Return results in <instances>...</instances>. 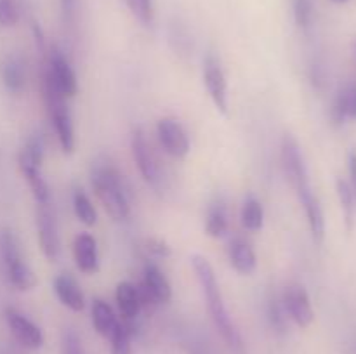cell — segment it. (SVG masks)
<instances>
[{
	"mask_svg": "<svg viewBox=\"0 0 356 354\" xmlns=\"http://www.w3.org/2000/svg\"><path fill=\"white\" fill-rule=\"evenodd\" d=\"M191 266H193L195 276H197L198 283H200L202 292H204L205 304H207L209 314H211L212 321H214L216 328L221 333L222 340L226 346L236 354L243 353V340L240 335L238 328L233 323L232 316H229L228 307L222 298L221 288H219L218 278H216V271L212 264L209 262L207 257L204 255H193L191 257Z\"/></svg>",
	"mask_w": 356,
	"mask_h": 354,
	"instance_id": "6da1fadb",
	"label": "cell"
},
{
	"mask_svg": "<svg viewBox=\"0 0 356 354\" xmlns=\"http://www.w3.org/2000/svg\"><path fill=\"white\" fill-rule=\"evenodd\" d=\"M90 184L106 214L115 221L131 215V198L120 170L108 160H97L90 169Z\"/></svg>",
	"mask_w": 356,
	"mask_h": 354,
	"instance_id": "7a4b0ae2",
	"label": "cell"
},
{
	"mask_svg": "<svg viewBox=\"0 0 356 354\" xmlns=\"http://www.w3.org/2000/svg\"><path fill=\"white\" fill-rule=\"evenodd\" d=\"M42 97H44L49 120L54 127L59 146L66 155H72L75 151V128H73L72 113H70L66 97L56 89L45 68H42Z\"/></svg>",
	"mask_w": 356,
	"mask_h": 354,
	"instance_id": "3957f363",
	"label": "cell"
},
{
	"mask_svg": "<svg viewBox=\"0 0 356 354\" xmlns=\"http://www.w3.org/2000/svg\"><path fill=\"white\" fill-rule=\"evenodd\" d=\"M0 259H2L7 280L14 288L26 292L37 287V276L21 255L19 242L9 229H3L0 233Z\"/></svg>",
	"mask_w": 356,
	"mask_h": 354,
	"instance_id": "277c9868",
	"label": "cell"
},
{
	"mask_svg": "<svg viewBox=\"0 0 356 354\" xmlns=\"http://www.w3.org/2000/svg\"><path fill=\"white\" fill-rule=\"evenodd\" d=\"M47 52V62L44 65V68L51 82L66 99L75 97L79 92V80H76V73L70 59L58 45H52Z\"/></svg>",
	"mask_w": 356,
	"mask_h": 354,
	"instance_id": "5b68a950",
	"label": "cell"
},
{
	"mask_svg": "<svg viewBox=\"0 0 356 354\" xmlns=\"http://www.w3.org/2000/svg\"><path fill=\"white\" fill-rule=\"evenodd\" d=\"M131 151L145 183L155 187V189H160V186H162V170H160L159 160H156L155 153L152 151V146H149L148 139H146L145 132L141 128H136L132 132Z\"/></svg>",
	"mask_w": 356,
	"mask_h": 354,
	"instance_id": "8992f818",
	"label": "cell"
},
{
	"mask_svg": "<svg viewBox=\"0 0 356 354\" xmlns=\"http://www.w3.org/2000/svg\"><path fill=\"white\" fill-rule=\"evenodd\" d=\"M156 137H159L160 146L169 156L177 160L186 158L190 153L191 142L186 128L177 118L163 117L156 124Z\"/></svg>",
	"mask_w": 356,
	"mask_h": 354,
	"instance_id": "52a82bcc",
	"label": "cell"
},
{
	"mask_svg": "<svg viewBox=\"0 0 356 354\" xmlns=\"http://www.w3.org/2000/svg\"><path fill=\"white\" fill-rule=\"evenodd\" d=\"M38 243L45 259L56 262L61 255V236H59L58 219L51 203L38 205L37 208Z\"/></svg>",
	"mask_w": 356,
	"mask_h": 354,
	"instance_id": "ba28073f",
	"label": "cell"
},
{
	"mask_svg": "<svg viewBox=\"0 0 356 354\" xmlns=\"http://www.w3.org/2000/svg\"><path fill=\"white\" fill-rule=\"evenodd\" d=\"M143 307L146 305L167 304L172 298V287L163 271L156 264L146 262L143 267V281L139 285Z\"/></svg>",
	"mask_w": 356,
	"mask_h": 354,
	"instance_id": "9c48e42d",
	"label": "cell"
},
{
	"mask_svg": "<svg viewBox=\"0 0 356 354\" xmlns=\"http://www.w3.org/2000/svg\"><path fill=\"white\" fill-rule=\"evenodd\" d=\"M280 301L284 304L289 319H292L296 325L301 326V328H308L312 325L313 319H315V311H313L308 290L302 285H287Z\"/></svg>",
	"mask_w": 356,
	"mask_h": 354,
	"instance_id": "30bf717a",
	"label": "cell"
},
{
	"mask_svg": "<svg viewBox=\"0 0 356 354\" xmlns=\"http://www.w3.org/2000/svg\"><path fill=\"white\" fill-rule=\"evenodd\" d=\"M204 85L209 97L212 99L214 106L222 115H228L229 99H228V80H226L225 69L221 62L214 56H207L204 61Z\"/></svg>",
	"mask_w": 356,
	"mask_h": 354,
	"instance_id": "8fae6325",
	"label": "cell"
},
{
	"mask_svg": "<svg viewBox=\"0 0 356 354\" xmlns=\"http://www.w3.org/2000/svg\"><path fill=\"white\" fill-rule=\"evenodd\" d=\"M6 321L14 339L26 349H40L44 346V333L28 316L14 307L6 309Z\"/></svg>",
	"mask_w": 356,
	"mask_h": 354,
	"instance_id": "7c38bea8",
	"label": "cell"
},
{
	"mask_svg": "<svg viewBox=\"0 0 356 354\" xmlns=\"http://www.w3.org/2000/svg\"><path fill=\"white\" fill-rule=\"evenodd\" d=\"M282 165H284L285 176H287L289 183L294 186V189L309 184L305 156H302L298 141L291 134L285 135L282 141Z\"/></svg>",
	"mask_w": 356,
	"mask_h": 354,
	"instance_id": "4fadbf2b",
	"label": "cell"
},
{
	"mask_svg": "<svg viewBox=\"0 0 356 354\" xmlns=\"http://www.w3.org/2000/svg\"><path fill=\"white\" fill-rule=\"evenodd\" d=\"M298 193L299 201H301L302 208H305L306 219H308L309 231H312L313 239L316 243H322L325 238V214H323V208L320 205V200L316 198V194L313 193L312 184H305V186H299L296 189Z\"/></svg>",
	"mask_w": 356,
	"mask_h": 354,
	"instance_id": "5bb4252c",
	"label": "cell"
},
{
	"mask_svg": "<svg viewBox=\"0 0 356 354\" xmlns=\"http://www.w3.org/2000/svg\"><path fill=\"white\" fill-rule=\"evenodd\" d=\"M73 259L83 274H96L99 271V250L90 233H79L73 239Z\"/></svg>",
	"mask_w": 356,
	"mask_h": 354,
	"instance_id": "9a60e30c",
	"label": "cell"
},
{
	"mask_svg": "<svg viewBox=\"0 0 356 354\" xmlns=\"http://www.w3.org/2000/svg\"><path fill=\"white\" fill-rule=\"evenodd\" d=\"M17 162H19L21 174H23L24 179H26L28 186H30L31 194H33L37 205L51 203V187H49L45 177L42 176L40 163L33 162V160H31L28 155H24L23 151L19 153V160H17Z\"/></svg>",
	"mask_w": 356,
	"mask_h": 354,
	"instance_id": "2e32d148",
	"label": "cell"
},
{
	"mask_svg": "<svg viewBox=\"0 0 356 354\" xmlns=\"http://www.w3.org/2000/svg\"><path fill=\"white\" fill-rule=\"evenodd\" d=\"M54 294L58 297V301L61 302L65 307H68L73 312H82L86 309V295H83L82 288L76 283L75 278L72 274H58L54 278Z\"/></svg>",
	"mask_w": 356,
	"mask_h": 354,
	"instance_id": "e0dca14e",
	"label": "cell"
},
{
	"mask_svg": "<svg viewBox=\"0 0 356 354\" xmlns=\"http://www.w3.org/2000/svg\"><path fill=\"white\" fill-rule=\"evenodd\" d=\"M228 259L233 269L242 276H250L257 269V255L250 242L235 238L228 246Z\"/></svg>",
	"mask_w": 356,
	"mask_h": 354,
	"instance_id": "ac0fdd59",
	"label": "cell"
},
{
	"mask_svg": "<svg viewBox=\"0 0 356 354\" xmlns=\"http://www.w3.org/2000/svg\"><path fill=\"white\" fill-rule=\"evenodd\" d=\"M115 301H117L118 311L125 321H134L143 309L139 288L131 281H120L115 290Z\"/></svg>",
	"mask_w": 356,
	"mask_h": 354,
	"instance_id": "d6986e66",
	"label": "cell"
},
{
	"mask_svg": "<svg viewBox=\"0 0 356 354\" xmlns=\"http://www.w3.org/2000/svg\"><path fill=\"white\" fill-rule=\"evenodd\" d=\"M0 78L10 94H21L26 87V66L19 56H7L0 62Z\"/></svg>",
	"mask_w": 356,
	"mask_h": 354,
	"instance_id": "ffe728a7",
	"label": "cell"
},
{
	"mask_svg": "<svg viewBox=\"0 0 356 354\" xmlns=\"http://www.w3.org/2000/svg\"><path fill=\"white\" fill-rule=\"evenodd\" d=\"M330 118L336 125H343L346 120H356V83L346 85L337 92L330 108Z\"/></svg>",
	"mask_w": 356,
	"mask_h": 354,
	"instance_id": "44dd1931",
	"label": "cell"
},
{
	"mask_svg": "<svg viewBox=\"0 0 356 354\" xmlns=\"http://www.w3.org/2000/svg\"><path fill=\"white\" fill-rule=\"evenodd\" d=\"M90 318H92L94 330L103 337H110L115 326L120 321L115 314L113 307L104 298H94L92 305H90Z\"/></svg>",
	"mask_w": 356,
	"mask_h": 354,
	"instance_id": "7402d4cb",
	"label": "cell"
},
{
	"mask_svg": "<svg viewBox=\"0 0 356 354\" xmlns=\"http://www.w3.org/2000/svg\"><path fill=\"white\" fill-rule=\"evenodd\" d=\"M205 233L211 238H225L229 233V214L228 207L222 201H216L209 207L205 217Z\"/></svg>",
	"mask_w": 356,
	"mask_h": 354,
	"instance_id": "603a6c76",
	"label": "cell"
},
{
	"mask_svg": "<svg viewBox=\"0 0 356 354\" xmlns=\"http://www.w3.org/2000/svg\"><path fill=\"white\" fill-rule=\"evenodd\" d=\"M240 221L242 226L250 233H257L264 226V207L254 194H249L243 200L240 208Z\"/></svg>",
	"mask_w": 356,
	"mask_h": 354,
	"instance_id": "cb8c5ba5",
	"label": "cell"
},
{
	"mask_svg": "<svg viewBox=\"0 0 356 354\" xmlns=\"http://www.w3.org/2000/svg\"><path fill=\"white\" fill-rule=\"evenodd\" d=\"M72 203H73V212H75V217L82 222L83 226L90 228L97 222V210L94 207L92 200L89 198V194L82 189V187H75L72 194Z\"/></svg>",
	"mask_w": 356,
	"mask_h": 354,
	"instance_id": "d4e9b609",
	"label": "cell"
},
{
	"mask_svg": "<svg viewBox=\"0 0 356 354\" xmlns=\"http://www.w3.org/2000/svg\"><path fill=\"white\" fill-rule=\"evenodd\" d=\"M336 191L339 196L341 208H343V217H344V228L348 233L353 231L355 228V212H356V200L353 189H351L350 183L344 180L343 177L336 180Z\"/></svg>",
	"mask_w": 356,
	"mask_h": 354,
	"instance_id": "484cf974",
	"label": "cell"
},
{
	"mask_svg": "<svg viewBox=\"0 0 356 354\" xmlns=\"http://www.w3.org/2000/svg\"><path fill=\"white\" fill-rule=\"evenodd\" d=\"M132 321H118L111 335L108 337L111 342V354H131L132 351V335H134V326Z\"/></svg>",
	"mask_w": 356,
	"mask_h": 354,
	"instance_id": "4316f807",
	"label": "cell"
},
{
	"mask_svg": "<svg viewBox=\"0 0 356 354\" xmlns=\"http://www.w3.org/2000/svg\"><path fill=\"white\" fill-rule=\"evenodd\" d=\"M268 321H270L271 328L280 335L287 332L289 316L280 298H270V302H268Z\"/></svg>",
	"mask_w": 356,
	"mask_h": 354,
	"instance_id": "83f0119b",
	"label": "cell"
},
{
	"mask_svg": "<svg viewBox=\"0 0 356 354\" xmlns=\"http://www.w3.org/2000/svg\"><path fill=\"white\" fill-rule=\"evenodd\" d=\"M125 3L139 23H143L145 26L153 24V19H155L153 0H125Z\"/></svg>",
	"mask_w": 356,
	"mask_h": 354,
	"instance_id": "f1b7e54d",
	"label": "cell"
},
{
	"mask_svg": "<svg viewBox=\"0 0 356 354\" xmlns=\"http://www.w3.org/2000/svg\"><path fill=\"white\" fill-rule=\"evenodd\" d=\"M292 10H294V19L301 30H309L313 24V0H292Z\"/></svg>",
	"mask_w": 356,
	"mask_h": 354,
	"instance_id": "f546056e",
	"label": "cell"
},
{
	"mask_svg": "<svg viewBox=\"0 0 356 354\" xmlns=\"http://www.w3.org/2000/svg\"><path fill=\"white\" fill-rule=\"evenodd\" d=\"M19 21V6L16 0H0V26H16Z\"/></svg>",
	"mask_w": 356,
	"mask_h": 354,
	"instance_id": "4dcf8cb0",
	"label": "cell"
},
{
	"mask_svg": "<svg viewBox=\"0 0 356 354\" xmlns=\"http://www.w3.org/2000/svg\"><path fill=\"white\" fill-rule=\"evenodd\" d=\"M63 353L65 354H86L80 337L76 335L75 330L68 328L63 335Z\"/></svg>",
	"mask_w": 356,
	"mask_h": 354,
	"instance_id": "1f68e13d",
	"label": "cell"
},
{
	"mask_svg": "<svg viewBox=\"0 0 356 354\" xmlns=\"http://www.w3.org/2000/svg\"><path fill=\"white\" fill-rule=\"evenodd\" d=\"M146 250L156 259H169L172 255V248H170L169 243L160 238H149L146 242Z\"/></svg>",
	"mask_w": 356,
	"mask_h": 354,
	"instance_id": "d6a6232c",
	"label": "cell"
},
{
	"mask_svg": "<svg viewBox=\"0 0 356 354\" xmlns=\"http://www.w3.org/2000/svg\"><path fill=\"white\" fill-rule=\"evenodd\" d=\"M59 6H61V14L65 23L73 24L76 17V7H79V0H59Z\"/></svg>",
	"mask_w": 356,
	"mask_h": 354,
	"instance_id": "836d02e7",
	"label": "cell"
},
{
	"mask_svg": "<svg viewBox=\"0 0 356 354\" xmlns=\"http://www.w3.org/2000/svg\"><path fill=\"white\" fill-rule=\"evenodd\" d=\"M348 170H350V177H351V189H353L355 200H356V153L351 151L348 155Z\"/></svg>",
	"mask_w": 356,
	"mask_h": 354,
	"instance_id": "e575fe53",
	"label": "cell"
},
{
	"mask_svg": "<svg viewBox=\"0 0 356 354\" xmlns=\"http://www.w3.org/2000/svg\"><path fill=\"white\" fill-rule=\"evenodd\" d=\"M334 3H346V2H350V0H332Z\"/></svg>",
	"mask_w": 356,
	"mask_h": 354,
	"instance_id": "d590c367",
	"label": "cell"
},
{
	"mask_svg": "<svg viewBox=\"0 0 356 354\" xmlns=\"http://www.w3.org/2000/svg\"><path fill=\"white\" fill-rule=\"evenodd\" d=\"M355 56H356V40H355Z\"/></svg>",
	"mask_w": 356,
	"mask_h": 354,
	"instance_id": "8d00e7d4",
	"label": "cell"
}]
</instances>
